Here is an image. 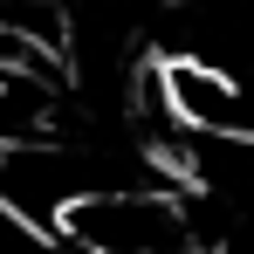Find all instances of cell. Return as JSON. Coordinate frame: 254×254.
Instances as JSON below:
<instances>
[{
    "instance_id": "1",
    "label": "cell",
    "mask_w": 254,
    "mask_h": 254,
    "mask_svg": "<svg viewBox=\"0 0 254 254\" xmlns=\"http://www.w3.org/2000/svg\"><path fill=\"white\" fill-rule=\"evenodd\" d=\"M55 241L69 254H172L179 241H192L186 206L144 186H96L83 199H69V213L55 220Z\"/></svg>"
},
{
    "instance_id": "2",
    "label": "cell",
    "mask_w": 254,
    "mask_h": 254,
    "mask_svg": "<svg viewBox=\"0 0 254 254\" xmlns=\"http://www.w3.org/2000/svg\"><path fill=\"white\" fill-rule=\"evenodd\" d=\"M158 76V103L179 130H213V137H248V103H241V83L220 69V62H199V55H172L151 69Z\"/></svg>"
},
{
    "instance_id": "3",
    "label": "cell",
    "mask_w": 254,
    "mask_h": 254,
    "mask_svg": "<svg viewBox=\"0 0 254 254\" xmlns=\"http://www.w3.org/2000/svg\"><path fill=\"white\" fill-rule=\"evenodd\" d=\"M172 254H213V248H206V241H179Z\"/></svg>"
}]
</instances>
